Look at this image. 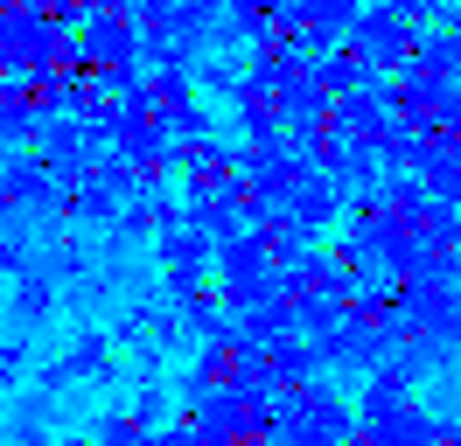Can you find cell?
<instances>
[{
    "instance_id": "obj_1",
    "label": "cell",
    "mask_w": 461,
    "mask_h": 446,
    "mask_svg": "<svg viewBox=\"0 0 461 446\" xmlns=\"http://www.w3.org/2000/svg\"><path fill=\"white\" fill-rule=\"evenodd\" d=\"M357 412L329 384H294L273 397V446H349Z\"/></svg>"
},
{
    "instance_id": "obj_2",
    "label": "cell",
    "mask_w": 461,
    "mask_h": 446,
    "mask_svg": "<svg viewBox=\"0 0 461 446\" xmlns=\"http://www.w3.org/2000/svg\"><path fill=\"white\" fill-rule=\"evenodd\" d=\"M349 49L364 56L371 70H412V63H420V28L399 22V14L377 0V7H364V14L349 22Z\"/></svg>"
},
{
    "instance_id": "obj_3",
    "label": "cell",
    "mask_w": 461,
    "mask_h": 446,
    "mask_svg": "<svg viewBox=\"0 0 461 446\" xmlns=\"http://www.w3.org/2000/svg\"><path fill=\"white\" fill-rule=\"evenodd\" d=\"M336 210H343V189H336L321 167L308 174V182H301V189H294V202H287V217L301 223V230H321V223H336Z\"/></svg>"
},
{
    "instance_id": "obj_4",
    "label": "cell",
    "mask_w": 461,
    "mask_h": 446,
    "mask_svg": "<svg viewBox=\"0 0 461 446\" xmlns=\"http://www.w3.org/2000/svg\"><path fill=\"white\" fill-rule=\"evenodd\" d=\"M14 314H22V321H42V314H50V272L14 279Z\"/></svg>"
},
{
    "instance_id": "obj_5",
    "label": "cell",
    "mask_w": 461,
    "mask_h": 446,
    "mask_svg": "<svg viewBox=\"0 0 461 446\" xmlns=\"http://www.w3.org/2000/svg\"><path fill=\"white\" fill-rule=\"evenodd\" d=\"M91 440H98V446H154V433H147L133 412H113L105 425H98V433H91Z\"/></svg>"
},
{
    "instance_id": "obj_6",
    "label": "cell",
    "mask_w": 461,
    "mask_h": 446,
    "mask_svg": "<svg viewBox=\"0 0 461 446\" xmlns=\"http://www.w3.org/2000/svg\"><path fill=\"white\" fill-rule=\"evenodd\" d=\"M154 446H224V440H210V433H203V425H196L189 412H175L168 425L154 433Z\"/></svg>"
},
{
    "instance_id": "obj_7",
    "label": "cell",
    "mask_w": 461,
    "mask_h": 446,
    "mask_svg": "<svg viewBox=\"0 0 461 446\" xmlns=\"http://www.w3.org/2000/svg\"><path fill=\"white\" fill-rule=\"evenodd\" d=\"M63 370H70V377H98V370H105V334H77V349H70Z\"/></svg>"
},
{
    "instance_id": "obj_8",
    "label": "cell",
    "mask_w": 461,
    "mask_h": 446,
    "mask_svg": "<svg viewBox=\"0 0 461 446\" xmlns=\"http://www.w3.org/2000/svg\"><path fill=\"white\" fill-rule=\"evenodd\" d=\"M133 418H140L147 433H161V425H168V390H161V384H140V397H133Z\"/></svg>"
},
{
    "instance_id": "obj_9",
    "label": "cell",
    "mask_w": 461,
    "mask_h": 446,
    "mask_svg": "<svg viewBox=\"0 0 461 446\" xmlns=\"http://www.w3.org/2000/svg\"><path fill=\"white\" fill-rule=\"evenodd\" d=\"M161 217H168V195H140V202H126V230H154Z\"/></svg>"
},
{
    "instance_id": "obj_10",
    "label": "cell",
    "mask_w": 461,
    "mask_h": 446,
    "mask_svg": "<svg viewBox=\"0 0 461 446\" xmlns=\"http://www.w3.org/2000/svg\"><path fill=\"white\" fill-rule=\"evenodd\" d=\"M433 446H461V425H447V418H440V440Z\"/></svg>"
},
{
    "instance_id": "obj_11",
    "label": "cell",
    "mask_w": 461,
    "mask_h": 446,
    "mask_svg": "<svg viewBox=\"0 0 461 446\" xmlns=\"http://www.w3.org/2000/svg\"><path fill=\"white\" fill-rule=\"evenodd\" d=\"M63 446H98V440H63Z\"/></svg>"
}]
</instances>
